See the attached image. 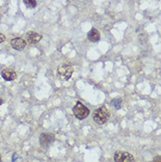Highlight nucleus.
<instances>
[{"mask_svg": "<svg viewBox=\"0 0 161 162\" xmlns=\"http://www.w3.org/2000/svg\"><path fill=\"white\" fill-rule=\"evenodd\" d=\"M109 111H108V109L105 106H101V107L98 108L92 113V119H93V121L96 123H98V124H100V125L105 124V123L109 120Z\"/></svg>", "mask_w": 161, "mask_h": 162, "instance_id": "obj_1", "label": "nucleus"}, {"mask_svg": "<svg viewBox=\"0 0 161 162\" xmlns=\"http://www.w3.org/2000/svg\"><path fill=\"white\" fill-rule=\"evenodd\" d=\"M73 73L72 66L68 64H62L57 68V77L62 81H67L70 79Z\"/></svg>", "mask_w": 161, "mask_h": 162, "instance_id": "obj_2", "label": "nucleus"}, {"mask_svg": "<svg viewBox=\"0 0 161 162\" xmlns=\"http://www.w3.org/2000/svg\"><path fill=\"white\" fill-rule=\"evenodd\" d=\"M74 116L79 120H84L89 116L90 110L87 107H85L84 104H82L80 101H77L76 105L72 109Z\"/></svg>", "mask_w": 161, "mask_h": 162, "instance_id": "obj_3", "label": "nucleus"}, {"mask_svg": "<svg viewBox=\"0 0 161 162\" xmlns=\"http://www.w3.org/2000/svg\"><path fill=\"white\" fill-rule=\"evenodd\" d=\"M115 162H135L134 156L125 151H117L114 155Z\"/></svg>", "mask_w": 161, "mask_h": 162, "instance_id": "obj_4", "label": "nucleus"}, {"mask_svg": "<svg viewBox=\"0 0 161 162\" xmlns=\"http://www.w3.org/2000/svg\"><path fill=\"white\" fill-rule=\"evenodd\" d=\"M40 144L42 147H49L55 141V136L51 133H42L39 137Z\"/></svg>", "mask_w": 161, "mask_h": 162, "instance_id": "obj_5", "label": "nucleus"}, {"mask_svg": "<svg viewBox=\"0 0 161 162\" xmlns=\"http://www.w3.org/2000/svg\"><path fill=\"white\" fill-rule=\"evenodd\" d=\"M26 41L21 37H16L11 41V46L16 50H23L26 48Z\"/></svg>", "mask_w": 161, "mask_h": 162, "instance_id": "obj_6", "label": "nucleus"}, {"mask_svg": "<svg viewBox=\"0 0 161 162\" xmlns=\"http://www.w3.org/2000/svg\"><path fill=\"white\" fill-rule=\"evenodd\" d=\"M26 41H28V43L30 44H35V43H38L39 41L41 40L42 36L36 32H33V31H28L26 33Z\"/></svg>", "mask_w": 161, "mask_h": 162, "instance_id": "obj_7", "label": "nucleus"}, {"mask_svg": "<svg viewBox=\"0 0 161 162\" xmlns=\"http://www.w3.org/2000/svg\"><path fill=\"white\" fill-rule=\"evenodd\" d=\"M1 76H2V78H4L5 80H6V81H12V80L16 78L17 74L12 69L6 68V69H4L3 71H1Z\"/></svg>", "mask_w": 161, "mask_h": 162, "instance_id": "obj_8", "label": "nucleus"}, {"mask_svg": "<svg viewBox=\"0 0 161 162\" xmlns=\"http://www.w3.org/2000/svg\"><path fill=\"white\" fill-rule=\"evenodd\" d=\"M87 38L92 42H97L100 39V34L96 28H92L87 34Z\"/></svg>", "mask_w": 161, "mask_h": 162, "instance_id": "obj_9", "label": "nucleus"}, {"mask_svg": "<svg viewBox=\"0 0 161 162\" xmlns=\"http://www.w3.org/2000/svg\"><path fill=\"white\" fill-rule=\"evenodd\" d=\"M112 105L116 108V109H120L122 108V104H123V101L121 98H116L114 100H112L111 101Z\"/></svg>", "mask_w": 161, "mask_h": 162, "instance_id": "obj_10", "label": "nucleus"}, {"mask_svg": "<svg viewBox=\"0 0 161 162\" xmlns=\"http://www.w3.org/2000/svg\"><path fill=\"white\" fill-rule=\"evenodd\" d=\"M24 4L28 8H34L37 5L36 0H24Z\"/></svg>", "mask_w": 161, "mask_h": 162, "instance_id": "obj_11", "label": "nucleus"}, {"mask_svg": "<svg viewBox=\"0 0 161 162\" xmlns=\"http://www.w3.org/2000/svg\"><path fill=\"white\" fill-rule=\"evenodd\" d=\"M151 162H161V157L160 155H158L154 157V159L152 160V161Z\"/></svg>", "mask_w": 161, "mask_h": 162, "instance_id": "obj_12", "label": "nucleus"}, {"mask_svg": "<svg viewBox=\"0 0 161 162\" xmlns=\"http://www.w3.org/2000/svg\"><path fill=\"white\" fill-rule=\"evenodd\" d=\"M6 40V36L3 34H0V43H2Z\"/></svg>", "mask_w": 161, "mask_h": 162, "instance_id": "obj_13", "label": "nucleus"}, {"mask_svg": "<svg viewBox=\"0 0 161 162\" xmlns=\"http://www.w3.org/2000/svg\"><path fill=\"white\" fill-rule=\"evenodd\" d=\"M2 103H3V100H2V99L0 98V105H1Z\"/></svg>", "mask_w": 161, "mask_h": 162, "instance_id": "obj_14", "label": "nucleus"}, {"mask_svg": "<svg viewBox=\"0 0 161 162\" xmlns=\"http://www.w3.org/2000/svg\"><path fill=\"white\" fill-rule=\"evenodd\" d=\"M0 160H1V156H0Z\"/></svg>", "mask_w": 161, "mask_h": 162, "instance_id": "obj_15", "label": "nucleus"}]
</instances>
